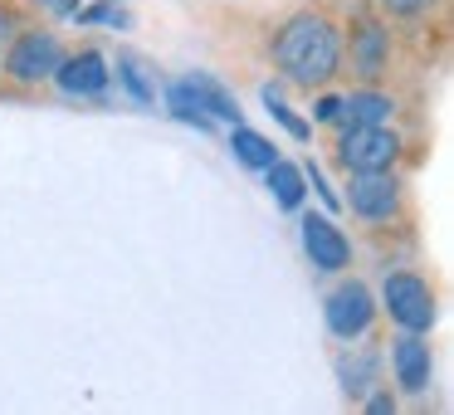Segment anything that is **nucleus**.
<instances>
[{"label":"nucleus","instance_id":"1","mask_svg":"<svg viewBox=\"0 0 454 415\" xmlns=\"http://www.w3.org/2000/svg\"><path fill=\"white\" fill-rule=\"evenodd\" d=\"M269 59L294 89H327L342 74V25L327 11H294L269 40Z\"/></svg>","mask_w":454,"mask_h":415},{"label":"nucleus","instance_id":"2","mask_svg":"<svg viewBox=\"0 0 454 415\" xmlns=\"http://www.w3.org/2000/svg\"><path fill=\"white\" fill-rule=\"evenodd\" d=\"M391 64H395L391 20H381L372 5L352 11V20H347V30H342V69H352L356 83H386Z\"/></svg>","mask_w":454,"mask_h":415},{"label":"nucleus","instance_id":"3","mask_svg":"<svg viewBox=\"0 0 454 415\" xmlns=\"http://www.w3.org/2000/svg\"><path fill=\"white\" fill-rule=\"evenodd\" d=\"M167 108H171V118H181V122H191V128H200V132H210L215 122H230L235 128L245 113H239V98L225 89V83H215L210 74H191V79H176V83H167Z\"/></svg>","mask_w":454,"mask_h":415},{"label":"nucleus","instance_id":"4","mask_svg":"<svg viewBox=\"0 0 454 415\" xmlns=\"http://www.w3.org/2000/svg\"><path fill=\"white\" fill-rule=\"evenodd\" d=\"M405 157V137L395 122H356V128H337L333 137V161L342 171H395Z\"/></svg>","mask_w":454,"mask_h":415},{"label":"nucleus","instance_id":"5","mask_svg":"<svg viewBox=\"0 0 454 415\" xmlns=\"http://www.w3.org/2000/svg\"><path fill=\"white\" fill-rule=\"evenodd\" d=\"M59 59H64V40L50 30V25H20V30L5 40L0 69H5L11 83H20V89H40V83L54 79Z\"/></svg>","mask_w":454,"mask_h":415},{"label":"nucleus","instance_id":"6","mask_svg":"<svg viewBox=\"0 0 454 415\" xmlns=\"http://www.w3.org/2000/svg\"><path fill=\"white\" fill-rule=\"evenodd\" d=\"M376 313H386L395 323V333H425L430 337V327L440 323V298H434L430 278L415 274V269H395V274H386L381 284V303H376Z\"/></svg>","mask_w":454,"mask_h":415},{"label":"nucleus","instance_id":"7","mask_svg":"<svg viewBox=\"0 0 454 415\" xmlns=\"http://www.w3.org/2000/svg\"><path fill=\"white\" fill-rule=\"evenodd\" d=\"M347 210L362 225H391L405 215V181L395 171H347Z\"/></svg>","mask_w":454,"mask_h":415},{"label":"nucleus","instance_id":"8","mask_svg":"<svg viewBox=\"0 0 454 415\" xmlns=\"http://www.w3.org/2000/svg\"><path fill=\"white\" fill-rule=\"evenodd\" d=\"M323 323L337 342H362L376 327V294L362 278H342L333 284V294L323 298Z\"/></svg>","mask_w":454,"mask_h":415},{"label":"nucleus","instance_id":"9","mask_svg":"<svg viewBox=\"0 0 454 415\" xmlns=\"http://www.w3.org/2000/svg\"><path fill=\"white\" fill-rule=\"evenodd\" d=\"M298 235H303V254L317 274H342V269H352V239H347V230H337L333 215L303 210Z\"/></svg>","mask_w":454,"mask_h":415},{"label":"nucleus","instance_id":"10","mask_svg":"<svg viewBox=\"0 0 454 415\" xmlns=\"http://www.w3.org/2000/svg\"><path fill=\"white\" fill-rule=\"evenodd\" d=\"M381 362L391 366V381L401 386L405 395H425V391H430L434 352H430V342H425V333H395Z\"/></svg>","mask_w":454,"mask_h":415},{"label":"nucleus","instance_id":"11","mask_svg":"<svg viewBox=\"0 0 454 415\" xmlns=\"http://www.w3.org/2000/svg\"><path fill=\"white\" fill-rule=\"evenodd\" d=\"M54 89L64 93V98H103L108 93V83H113V64L103 59L98 50H79V54H69L64 50V59H59V69H54Z\"/></svg>","mask_w":454,"mask_h":415},{"label":"nucleus","instance_id":"12","mask_svg":"<svg viewBox=\"0 0 454 415\" xmlns=\"http://www.w3.org/2000/svg\"><path fill=\"white\" fill-rule=\"evenodd\" d=\"M395 113H401L395 93H386L381 83H356L352 93H342L337 128H356V122H395Z\"/></svg>","mask_w":454,"mask_h":415},{"label":"nucleus","instance_id":"13","mask_svg":"<svg viewBox=\"0 0 454 415\" xmlns=\"http://www.w3.org/2000/svg\"><path fill=\"white\" fill-rule=\"evenodd\" d=\"M352 347V342H347ZM381 356L376 352H366V347H352V352H342L337 356V381H342V391H347V401H362L372 386H381Z\"/></svg>","mask_w":454,"mask_h":415},{"label":"nucleus","instance_id":"14","mask_svg":"<svg viewBox=\"0 0 454 415\" xmlns=\"http://www.w3.org/2000/svg\"><path fill=\"white\" fill-rule=\"evenodd\" d=\"M264 181H269V196H274L278 210H303V196H308V181H303V167L274 157V167H264Z\"/></svg>","mask_w":454,"mask_h":415},{"label":"nucleus","instance_id":"15","mask_svg":"<svg viewBox=\"0 0 454 415\" xmlns=\"http://www.w3.org/2000/svg\"><path fill=\"white\" fill-rule=\"evenodd\" d=\"M230 157H235L239 167H249V171H264V167H274L278 147L264 137V132H254V128H245V122H235V132H230Z\"/></svg>","mask_w":454,"mask_h":415},{"label":"nucleus","instance_id":"16","mask_svg":"<svg viewBox=\"0 0 454 415\" xmlns=\"http://www.w3.org/2000/svg\"><path fill=\"white\" fill-rule=\"evenodd\" d=\"M118 83L128 89V98L137 103V108H152V103H157V79H147L137 54H118Z\"/></svg>","mask_w":454,"mask_h":415},{"label":"nucleus","instance_id":"17","mask_svg":"<svg viewBox=\"0 0 454 415\" xmlns=\"http://www.w3.org/2000/svg\"><path fill=\"white\" fill-rule=\"evenodd\" d=\"M372 11L391 25H415V20L440 11V0H372Z\"/></svg>","mask_w":454,"mask_h":415},{"label":"nucleus","instance_id":"18","mask_svg":"<svg viewBox=\"0 0 454 415\" xmlns=\"http://www.w3.org/2000/svg\"><path fill=\"white\" fill-rule=\"evenodd\" d=\"M264 108L274 113V122H278V128H284V132H288V137H294V142H308V137H313V122H308V118H298V113H294V108H288V103H284V93H278L274 83H269V89H264Z\"/></svg>","mask_w":454,"mask_h":415},{"label":"nucleus","instance_id":"19","mask_svg":"<svg viewBox=\"0 0 454 415\" xmlns=\"http://www.w3.org/2000/svg\"><path fill=\"white\" fill-rule=\"evenodd\" d=\"M74 20L79 25H108V30H128V11H122V0H108V5H93V11H74Z\"/></svg>","mask_w":454,"mask_h":415},{"label":"nucleus","instance_id":"20","mask_svg":"<svg viewBox=\"0 0 454 415\" xmlns=\"http://www.w3.org/2000/svg\"><path fill=\"white\" fill-rule=\"evenodd\" d=\"M303 181H308V186H313V191H317V200H323V206H327V210H342V196H337V191H333V186H327V176H323V171H317V167H313V161H308V167H303Z\"/></svg>","mask_w":454,"mask_h":415},{"label":"nucleus","instance_id":"21","mask_svg":"<svg viewBox=\"0 0 454 415\" xmlns=\"http://www.w3.org/2000/svg\"><path fill=\"white\" fill-rule=\"evenodd\" d=\"M337 113H342V93H323L313 103V128H337Z\"/></svg>","mask_w":454,"mask_h":415},{"label":"nucleus","instance_id":"22","mask_svg":"<svg viewBox=\"0 0 454 415\" xmlns=\"http://www.w3.org/2000/svg\"><path fill=\"white\" fill-rule=\"evenodd\" d=\"M362 411L366 415H395V395L386 391V386H372V391L362 395Z\"/></svg>","mask_w":454,"mask_h":415},{"label":"nucleus","instance_id":"23","mask_svg":"<svg viewBox=\"0 0 454 415\" xmlns=\"http://www.w3.org/2000/svg\"><path fill=\"white\" fill-rule=\"evenodd\" d=\"M30 5H40V11L54 15V20H74V11H79L83 0H30Z\"/></svg>","mask_w":454,"mask_h":415},{"label":"nucleus","instance_id":"24","mask_svg":"<svg viewBox=\"0 0 454 415\" xmlns=\"http://www.w3.org/2000/svg\"><path fill=\"white\" fill-rule=\"evenodd\" d=\"M15 30H20V20H15V11H5V5H0V44L11 40Z\"/></svg>","mask_w":454,"mask_h":415},{"label":"nucleus","instance_id":"25","mask_svg":"<svg viewBox=\"0 0 454 415\" xmlns=\"http://www.w3.org/2000/svg\"><path fill=\"white\" fill-rule=\"evenodd\" d=\"M83 5H108V0H83Z\"/></svg>","mask_w":454,"mask_h":415}]
</instances>
